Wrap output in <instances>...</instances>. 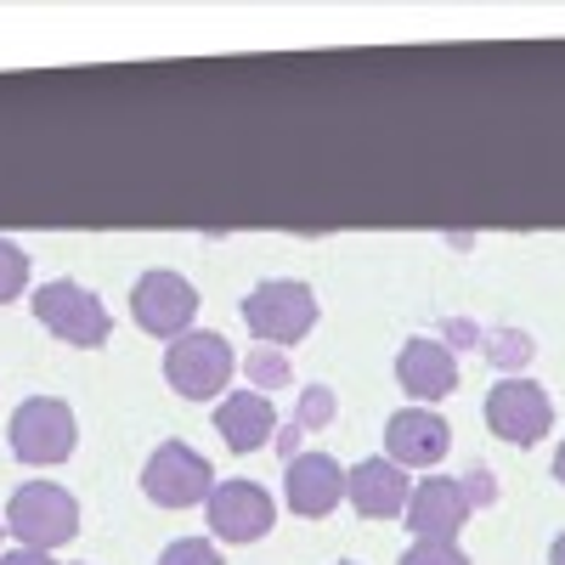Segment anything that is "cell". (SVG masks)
<instances>
[{
	"instance_id": "1",
	"label": "cell",
	"mask_w": 565,
	"mask_h": 565,
	"mask_svg": "<svg viewBox=\"0 0 565 565\" xmlns=\"http://www.w3.org/2000/svg\"><path fill=\"white\" fill-rule=\"evenodd\" d=\"M244 322H249V334L260 345H277V351L300 345L317 328L311 282H300V277H266V282H255V289L244 295Z\"/></svg>"
},
{
	"instance_id": "2",
	"label": "cell",
	"mask_w": 565,
	"mask_h": 565,
	"mask_svg": "<svg viewBox=\"0 0 565 565\" xmlns=\"http://www.w3.org/2000/svg\"><path fill=\"white\" fill-rule=\"evenodd\" d=\"M7 532L18 537V548L52 554V548L79 537V503L57 481H23L7 503Z\"/></svg>"
},
{
	"instance_id": "3",
	"label": "cell",
	"mask_w": 565,
	"mask_h": 565,
	"mask_svg": "<svg viewBox=\"0 0 565 565\" xmlns=\"http://www.w3.org/2000/svg\"><path fill=\"white\" fill-rule=\"evenodd\" d=\"M34 317H40V328H52L57 340H68L79 351H97L114 334V317H108L103 295H90L85 282H74V277L40 282L34 289Z\"/></svg>"
},
{
	"instance_id": "4",
	"label": "cell",
	"mask_w": 565,
	"mask_h": 565,
	"mask_svg": "<svg viewBox=\"0 0 565 565\" xmlns=\"http://www.w3.org/2000/svg\"><path fill=\"white\" fill-rule=\"evenodd\" d=\"M12 458L29 463V469H52L63 458H74V441H79V424H74V407L63 396H29L18 413H12Z\"/></svg>"
},
{
	"instance_id": "5",
	"label": "cell",
	"mask_w": 565,
	"mask_h": 565,
	"mask_svg": "<svg viewBox=\"0 0 565 565\" xmlns=\"http://www.w3.org/2000/svg\"><path fill=\"white\" fill-rule=\"evenodd\" d=\"M232 367H238V356H232V345L221 334H210V328H193V334L170 340L164 351V385L186 402H210L226 391Z\"/></svg>"
},
{
	"instance_id": "6",
	"label": "cell",
	"mask_w": 565,
	"mask_h": 565,
	"mask_svg": "<svg viewBox=\"0 0 565 565\" xmlns=\"http://www.w3.org/2000/svg\"><path fill=\"white\" fill-rule=\"evenodd\" d=\"M141 492H148L159 509H193V503H210L215 469L186 441H159L148 452V463H141Z\"/></svg>"
},
{
	"instance_id": "7",
	"label": "cell",
	"mask_w": 565,
	"mask_h": 565,
	"mask_svg": "<svg viewBox=\"0 0 565 565\" xmlns=\"http://www.w3.org/2000/svg\"><path fill=\"white\" fill-rule=\"evenodd\" d=\"M130 317L141 334L153 340H181L193 334V317H199V289L186 282L181 271H141L136 289H130Z\"/></svg>"
},
{
	"instance_id": "8",
	"label": "cell",
	"mask_w": 565,
	"mask_h": 565,
	"mask_svg": "<svg viewBox=\"0 0 565 565\" xmlns=\"http://www.w3.org/2000/svg\"><path fill=\"white\" fill-rule=\"evenodd\" d=\"M548 424H554V402L543 385L532 380H498L487 391V430L509 447H532L548 436Z\"/></svg>"
},
{
	"instance_id": "9",
	"label": "cell",
	"mask_w": 565,
	"mask_h": 565,
	"mask_svg": "<svg viewBox=\"0 0 565 565\" xmlns=\"http://www.w3.org/2000/svg\"><path fill=\"white\" fill-rule=\"evenodd\" d=\"M204 514H210V532L221 543H260L277 521V503L260 481H215Z\"/></svg>"
},
{
	"instance_id": "10",
	"label": "cell",
	"mask_w": 565,
	"mask_h": 565,
	"mask_svg": "<svg viewBox=\"0 0 565 565\" xmlns=\"http://www.w3.org/2000/svg\"><path fill=\"white\" fill-rule=\"evenodd\" d=\"M452 452V424L436 407H402L385 424V458L402 469H436Z\"/></svg>"
},
{
	"instance_id": "11",
	"label": "cell",
	"mask_w": 565,
	"mask_h": 565,
	"mask_svg": "<svg viewBox=\"0 0 565 565\" xmlns=\"http://www.w3.org/2000/svg\"><path fill=\"white\" fill-rule=\"evenodd\" d=\"M282 503H289V514H300V521L334 514L345 503V463L328 458V452H300L289 463V476H282Z\"/></svg>"
},
{
	"instance_id": "12",
	"label": "cell",
	"mask_w": 565,
	"mask_h": 565,
	"mask_svg": "<svg viewBox=\"0 0 565 565\" xmlns=\"http://www.w3.org/2000/svg\"><path fill=\"white\" fill-rule=\"evenodd\" d=\"M407 498H413V481L391 458H362L345 469V503L362 521H396V514H407Z\"/></svg>"
},
{
	"instance_id": "13",
	"label": "cell",
	"mask_w": 565,
	"mask_h": 565,
	"mask_svg": "<svg viewBox=\"0 0 565 565\" xmlns=\"http://www.w3.org/2000/svg\"><path fill=\"white\" fill-rule=\"evenodd\" d=\"M469 521V503H463V487L452 476H424L407 498V532L413 543H458Z\"/></svg>"
},
{
	"instance_id": "14",
	"label": "cell",
	"mask_w": 565,
	"mask_h": 565,
	"mask_svg": "<svg viewBox=\"0 0 565 565\" xmlns=\"http://www.w3.org/2000/svg\"><path fill=\"white\" fill-rule=\"evenodd\" d=\"M396 385L413 396V407H436L441 396H452L458 385V356L441 340H407L396 351Z\"/></svg>"
},
{
	"instance_id": "15",
	"label": "cell",
	"mask_w": 565,
	"mask_h": 565,
	"mask_svg": "<svg viewBox=\"0 0 565 565\" xmlns=\"http://www.w3.org/2000/svg\"><path fill=\"white\" fill-rule=\"evenodd\" d=\"M215 430L232 452H260L277 436V407L260 391H238V396H221L215 407Z\"/></svg>"
},
{
	"instance_id": "16",
	"label": "cell",
	"mask_w": 565,
	"mask_h": 565,
	"mask_svg": "<svg viewBox=\"0 0 565 565\" xmlns=\"http://www.w3.org/2000/svg\"><path fill=\"white\" fill-rule=\"evenodd\" d=\"M481 351H487V362L503 373V380H521V367L537 356L526 328H492V334H481Z\"/></svg>"
},
{
	"instance_id": "17",
	"label": "cell",
	"mask_w": 565,
	"mask_h": 565,
	"mask_svg": "<svg viewBox=\"0 0 565 565\" xmlns=\"http://www.w3.org/2000/svg\"><path fill=\"white\" fill-rule=\"evenodd\" d=\"M244 380H249V391H282V385H295V362H289V351H277V345H260V351H249L244 356Z\"/></svg>"
},
{
	"instance_id": "18",
	"label": "cell",
	"mask_w": 565,
	"mask_h": 565,
	"mask_svg": "<svg viewBox=\"0 0 565 565\" xmlns=\"http://www.w3.org/2000/svg\"><path fill=\"white\" fill-rule=\"evenodd\" d=\"M334 418H340V396L328 391V385H306L300 391V413H295L300 430H328Z\"/></svg>"
},
{
	"instance_id": "19",
	"label": "cell",
	"mask_w": 565,
	"mask_h": 565,
	"mask_svg": "<svg viewBox=\"0 0 565 565\" xmlns=\"http://www.w3.org/2000/svg\"><path fill=\"white\" fill-rule=\"evenodd\" d=\"M23 289H29V255L12 238H0V306L18 300Z\"/></svg>"
},
{
	"instance_id": "20",
	"label": "cell",
	"mask_w": 565,
	"mask_h": 565,
	"mask_svg": "<svg viewBox=\"0 0 565 565\" xmlns=\"http://www.w3.org/2000/svg\"><path fill=\"white\" fill-rule=\"evenodd\" d=\"M159 565H221V548H215L210 537H175V543L159 554Z\"/></svg>"
},
{
	"instance_id": "21",
	"label": "cell",
	"mask_w": 565,
	"mask_h": 565,
	"mask_svg": "<svg viewBox=\"0 0 565 565\" xmlns=\"http://www.w3.org/2000/svg\"><path fill=\"white\" fill-rule=\"evenodd\" d=\"M402 565H469V554L458 543H413L402 554Z\"/></svg>"
},
{
	"instance_id": "22",
	"label": "cell",
	"mask_w": 565,
	"mask_h": 565,
	"mask_svg": "<svg viewBox=\"0 0 565 565\" xmlns=\"http://www.w3.org/2000/svg\"><path fill=\"white\" fill-rule=\"evenodd\" d=\"M458 487H463V503H469V509H487V503H498V481H492V469H487V463H476V469H469V476H463Z\"/></svg>"
},
{
	"instance_id": "23",
	"label": "cell",
	"mask_w": 565,
	"mask_h": 565,
	"mask_svg": "<svg viewBox=\"0 0 565 565\" xmlns=\"http://www.w3.org/2000/svg\"><path fill=\"white\" fill-rule=\"evenodd\" d=\"M441 345H447V351H452V345L469 351V345H481V328L469 322V317H447V322H441Z\"/></svg>"
},
{
	"instance_id": "24",
	"label": "cell",
	"mask_w": 565,
	"mask_h": 565,
	"mask_svg": "<svg viewBox=\"0 0 565 565\" xmlns=\"http://www.w3.org/2000/svg\"><path fill=\"white\" fill-rule=\"evenodd\" d=\"M300 436H306V430H300V424H282V430L271 436V447H277V458H289V463H295V458H300Z\"/></svg>"
},
{
	"instance_id": "25",
	"label": "cell",
	"mask_w": 565,
	"mask_h": 565,
	"mask_svg": "<svg viewBox=\"0 0 565 565\" xmlns=\"http://www.w3.org/2000/svg\"><path fill=\"white\" fill-rule=\"evenodd\" d=\"M0 565H57V559L40 548H12V554H0Z\"/></svg>"
},
{
	"instance_id": "26",
	"label": "cell",
	"mask_w": 565,
	"mask_h": 565,
	"mask_svg": "<svg viewBox=\"0 0 565 565\" xmlns=\"http://www.w3.org/2000/svg\"><path fill=\"white\" fill-rule=\"evenodd\" d=\"M548 565H565V532L554 537V548H548Z\"/></svg>"
},
{
	"instance_id": "27",
	"label": "cell",
	"mask_w": 565,
	"mask_h": 565,
	"mask_svg": "<svg viewBox=\"0 0 565 565\" xmlns=\"http://www.w3.org/2000/svg\"><path fill=\"white\" fill-rule=\"evenodd\" d=\"M554 481L565 487V441H559V452H554Z\"/></svg>"
},
{
	"instance_id": "28",
	"label": "cell",
	"mask_w": 565,
	"mask_h": 565,
	"mask_svg": "<svg viewBox=\"0 0 565 565\" xmlns=\"http://www.w3.org/2000/svg\"><path fill=\"white\" fill-rule=\"evenodd\" d=\"M0 537H7V514H0Z\"/></svg>"
},
{
	"instance_id": "29",
	"label": "cell",
	"mask_w": 565,
	"mask_h": 565,
	"mask_svg": "<svg viewBox=\"0 0 565 565\" xmlns=\"http://www.w3.org/2000/svg\"><path fill=\"white\" fill-rule=\"evenodd\" d=\"M340 565H356V559H340Z\"/></svg>"
},
{
	"instance_id": "30",
	"label": "cell",
	"mask_w": 565,
	"mask_h": 565,
	"mask_svg": "<svg viewBox=\"0 0 565 565\" xmlns=\"http://www.w3.org/2000/svg\"><path fill=\"white\" fill-rule=\"evenodd\" d=\"M79 565H90V559H79Z\"/></svg>"
}]
</instances>
